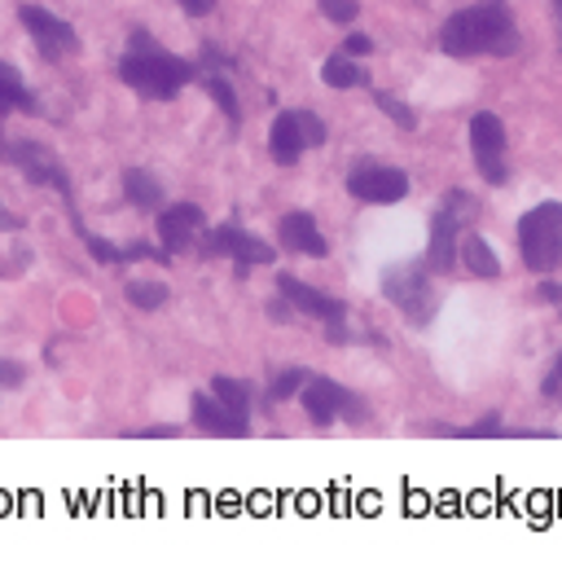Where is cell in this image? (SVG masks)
Wrapping results in <instances>:
<instances>
[{
    "mask_svg": "<svg viewBox=\"0 0 562 567\" xmlns=\"http://www.w3.org/2000/svg\"><path fill=\"white\" fill-rule=\"evenodd\" d=\"M439 49L448 58H475V53H514L519 49V35H514V18L501 0L492 4H475V9H461L444 22L439 31Z\"/></svg>",
    "mask_w": 562,
    "mask_h": 567,
    "instance_id": "1",
    "label": "cell"
},
{
    "mask_svg": "<svg viewBox=\"0 0 562 567\" xmlns=\"http://www.w3.org/2000/svg\"><path fill=\"white\" fill-rule=\"evenodd\" d=\"M119 75H124V84L137 89L140 97L167 102V97H176L194 80V66L180 62V58H167L163 49H145V53H128L119 62Z\"/></svg>",
    "mask_w": 562,
    "mask_h": 567,
    "instance_id": "2",
    "label": "cell"
},
{
    "mask_svg": "<svg viewBox=\"0 0 562 567\" xmlns=\"http://www.w3.org/2000/svg\"><path fill=\"white\" fill-rule=\"evenodd\" d=\"M519 256L532 274H554L562 265V203H541L519 220Z\"/></svg>",
    "mask_w": 562,
    "mask_h": 567,
    "instance_id": "3",
    "label": "cell"
},
{
    "mask_svg": "<svg viewBox=\"0 0 562 567\" xmlns=\"http://www.w3.org/2000/svg\"><path fill=\"white\" fill-rule=\"evenodd\" d=\"M383 295L409 317V321H430L435 317V295L426 286V269L422 265H400V269H387L383 278Z\"/></svg>",
    "mask_w": 562,
    "mask_h": 567,
    "instance_id": "4",
    "label": "cell"
},
{
    "mask_svg": "<svg viewBox=\"0 0 562 567\" xmlns=\"http://www.w3.org/2000/svg\"><path fill=\"white\" fill-rule=\"evenodd\" d=\"M347 189L361 203H400L409 194V176L387 163H361V167H352Z\"/></svg>",
    "mask_w": 562,
    "mask_h": 567,
    "instance_id": "5",
    "label": "cell"
},
{
    "mask_svg": "<svg viewBox=\"0 0 562 567\" xmlns=\"http://www.w3.org/2000/svg\"><path fill=\"white\" fill-rule=\"evenodd\" d=\"M470 145H475V158H479V172H483V181H492V185H506V163H501V150H506V124L497 120V115H475L470 120Z\"/></svg>",
    "mask_w": 562,
    "mask_h": 567,
    "instance_id": "6",
    "label": "cell"
},
{
    "mask_svg": "<svg viewBox=\"0 0 562 567\" xmlns=\"http://www.w3.org/2000/svg\"><path fill=\"white\" fill-rule=\"evenodd\" d=\"M18 18H22V27L31 31V40L40 44V53H44V58H62V53H75V49H80V40H75L71 22L53 18L49 9L22 4V9H18Z\"/></svg>",
    "mask_w": 562,
    "mask_h": 567,
    "instance_id": "7",
    "label": "cell"
},
{
    "mask_svg": "<svg viewBox=\"0 0 562 567\" xmlns=\"http://www.w3.org/2000/svg\"><path fill=\"white\" fill-rule=\"evenodd\" d=\"M207 256H233L242 269H251V265H273L278 260V251H273V243H264V238H256V234H242V229H216V234H207Z\"/></svg>",
    "mask_w": 562,
    "mask_h": 567,
    "instance_id": "8",
    "label": "cell"
},
{
    "mask_svg": "<svg viewBox=\"0 0 562 567\" xmlns=\"http://www.w3.org/2000/svg\"><path fill=\"white\" fill-rule=\"evenodd\" d=\"M202 225H207L202 207H194V203H176V207H167V212L158 216V243H163V251H167V256L189 251V243H194V234H198Z\"/></svg>",
    "mask_w": 562,
    "mask_h": 567,
    "instance_id": "9",
    "label": "cell"
},
{
    "mask_svg": "<svg viewBox=\"0 0 562 567\" xmlns=\"http://www.w3.org/2000/svg\"><path fill=\"white\" fill-rule=\"evenodd\" d=\"M299 396H303V410H308V419L316 426H330L343 410H356L352 396H347L334 379H308Z\"/></svg>",
    "mask_w": 562,
    "mask_h": 567,
    "instance_id": "10",
    "label": "cell"
},
{
    "mask_svg": "<svg viewBox=\"0 0 562 567\" xmlns=\"http://www.w3.org/2000/svg\"><path fill=\"white\" fill-rule=\"evenodd\" d=\"M278 238L285 251H299V256H312V260L330 256V243L321 238V229H316V220L308 212H285L278 225Z\"/></svg>",
    "mask_w": 562,
    "mask_h": 567,
    "instance_id": "11",
    "label": "cell"
},
{
    "mask_svg": "<svg viewBox=\"0 0 562 567\" xmlns=\"http://www.w3.org/2000/svg\"><path fill=\"white\" fill-rule=\"evenodd\" d=\"M278 290L290 299V308L294 312H308V317H316V321H343V303L339 299H330V295H321V290H312L308 282H299V278H278Z\"/></svg>",
    "mask_w": 562,
    "mask_h": 567,
    "instance_id": "12",
    "label": "cell"
},
{
    "mask_svg": "<svg viewBox=\"0 0 562 567\" xmlns=\"http://www.w3.org/2000/svg\"><path fill=\"white\" fill-rule=\"evenodd\" d=\"M457 216L452 207H444L435 220H430V251H426V265L435 274H452L457 269Z\"/></svg>",
    "mask_w": 562,
    "mask_h": 567,
    "instance_id": "13",
    "label": "cell"
},
{
    "mask_svg": "<svg viewBox=\"0 0 562 567\" xmlns=\"http://www.w3.org/2000/svg\"><path fill=\"white\" fill-rule=\"evenodd\" d=\"M9 158H13V163H18V167H22V172H27L35 185H53L62 198H71V181L62 176V167H58V163H53V158H49L40 145H27V142L13 145V150H9Z\"/></svg>",
    "mask_w": 562,
    "mask_h": 567,
    "instance_id": "14",
    "label": "cell"
},
{
    "mask_svg": "<svg viewBox=\"0 0 562 567\" xmlns=\"http://www.w3.org/2000/svg\"><path fill=\"white\" fill-rule=\"evenodd\" d=\"M189 414H194V426L198 431H211V435H247L251 423L242 419V414H233L229 405H220L216 396H194V405H189Z\"/></svg>",
    "mask_w": 562,
    "mask_h": 567,
    "instance_id": "15",
    "label": "cell"
},
{
    "mask_svg": "<svg viewBox=\"0 0 562 567\" xmlns=\"http://www.w3.org/2000/svg\"><path fill=\"white\" fill-rule=\"evenodd\" d=\"M303 150H308V142H303V128H299V111L278 115L273 128H269V154L278 158L281 167H290V163H299Z\"/></svg>",
    "mask_w": 562,
    "mask_h": 567,
    "instance_id": "16",
    "label": "cell"
},
{
    "mask_svg": "<svg viewBox=\"0 0 562 567\" xmlns=\"http://www.w3.org/2000/svg\"><path fill=\"white\" fill-rule=\"evenodd\" d=\"M13 111L35 115V97H31V89L22 84L18 66H13V62H0V115H13Z\"/></svg>",
    "mask_w": 562,
    "mask_h": 567,
    "instance_id": "17",
    "label": "cell"
},
{
    "mask_svg": "<svg viewBox=\"0 0 562 567\" xmlns=\"http://www.w3.org/2000/svg\"><path fill=\"white\" fill-rule=\"evenodd\" d=\"M321 80H325L330 89H361L370 75H365V66H356V58H352V53H334V58H325Z\"/></svg>",
    "mask_w": 562,
    "mask_h": 567,
    "instance_id": "18",
    "label": "cell"
},
{
    "mask_svg": "<svg viewBox=\"0 0 562 567\" xmlns=\"http://www.w3.org/2000/svg\"><path fill=\"white\" fill-rule=\"evenodd\" d=\"M461 265H466L475 278H483V282L501 278V260H497V251H492L483 238H466V243H461Z\"/></svg>",
    "mask_w": 562,
    "mask_h": 567,
    "instance_id": "19",
    "label": "cell"
},
{
    "mask_svg": "<svg viewBox=\"0 0 562 567\" xmlns=\"http://www.w3.org/2000/svg\"><path fill=\"white\" fill-rule=\"evenodd\" d=\"M124 194H128L133 207H158L163 203V185L149 172H140V167L124 172Z\"/></svg>",
    "mask_w": 562,
    "mask_h": 567,
    "instance_id": "20",
    "label": "cell"
},
{
    "mask_svg": "<svg viewBox=\"0 0 562 567\" xmlns=\"http://www.w3.org/2000/svg\"><path fill=\"white\" fill-rule=\"evenodd\" d=\"M211 396L220 401V405H229L233 414H251V392H247V383H238V379H229V374H220V379H211Z\"/></svg>",
    "mask_w": 562,
    "mask_h": 567,
    "instance_id": "21",
    "label": "cell"
},
{
    "mask_svg": "<svg viewBox=\"0 0 562 567\" xmlns=\"http://www.w3.org/2000/svg\"><path fill=\"white\" fill-rule=\"evenodd\" d=\"M128 303L140 312H154L167 303V286L163 282H128Z\"/></svg>",
    "mask_w": 562,
    "mask_h": 567,
    "instance_id": "22",
    "label": "cell"
},
{
    "mask_svg": "<svg viewBox=\"0 0 562 567\" xmlns=\"http://www.w3.org/2000/svg\"><path fill=\"white\" fill-rule=\"evenodd\" d=\"M207 93L216 97V106L225 111V120H229V124H238V115H242V111H238V93H233L225 80H216V75L207 80Z\"/></svg>",
    "mask_w": 562,
    "mask_h": 567,
    "instance_id": "23",
    "label": "cell"
},
{
    "mask_svg": "<svg viewBox=\"0 0 562 567\" xmlns=\"http://www.w3.org/2000/svg\"><path fill=\"white\" fill-rule=\"evenodd\" d=\"M303 383H308V374L303 370H285L273 379V388H269V401H290L294 392H303Z\"/></svg>",
    "mask_w": 562,
    "mask_h": 567,
    "instance_id": "24",
    "label": "cell"
},
{
    "mask_svg": "<svg viewBox=\"0 0 562 567\" xmlns=\"http://www.w3.org/2000/svg\"><path fill=\"white\" fill-rule=\"evenodd\" d=\"M378 111H383V115H392L405 133H414V124H418V120H414V111H409L400 97H392V93H378Z\"/></svg>",
    "mask_w": 562,
    "mask_h": 567,
    "instance_id": "25",
    "label": "cell"
},
{
    "mask_svg": "<svg viewBox=\"0 0 562 567\" xmlns=\"http://www.w3.org/2000/svg\"><path fill=\"white\" fill-rule=\"evenodd\" d=\"M316 4L325 9V18H330V22H352V18L361 13V4H356V0H316Z\"/></svg>",
    "mask_w": 562,
    "mask_h": 567,
    "instance_id": "26",
    "label": "cell"
},
{
    "mask_svg": "<svg viewBox=\"0 0 562 567\" xmlns=\"http://www.w3.org/2000/svg\"><path fill=\"white\" fill-rule=\"evenodd\" d=\"M444 435H470V440H483V435H506V426H501V419L492 414V419H483V423L461 426V431H444Z\"/></svg>",
    "mask_w": 562,
    "mask_h": 567,
    "instance_id": "27",
    "label": "cell"
},
{
    "mask_svg": "<svg viewBox=\"0 0 562 567\" xmlns=\"http://www.w3.org/2000/svg\"><path fill=\"white\" fill-rule=\"evenodd\" d=\"M299 128H303V142L308 145H325V124L312 111H299Z\"/></svg>",
    "mask_w": 562,
    "mask_h": 567,
    "instance_id": "28",
    "label": "cell"
},
{
    "mask_svg": "<svg viewBox=\"0 0 562 567\" xmlns=\"http://www.w3.org/2000/svg\"><path fill=\"white\" fill-rule=\"evenodd\" d=\"M27 374H22V365H13V361H0V388H18Z\"/></svg>",
    "mask_w": 562,
    "mask_h": 567,
    "instance_id": "29",
    "label": "cell"
},
{
    "mask_svg": "<svg viewBox=\"0 0 562 567\" xmlns=\"http://www.w3.org/2000/svg\"><path fill=\"white\" fill-rule=\"evenodd\" d=\"M171 435H180L176 426H140L133 431V440H171Z\"/></svg>",
    "mask_w": 562,
    "mask_h": 567,
    "instance_id": "30",
    "label": "cell"
},
{
    "mask_svg": "<svg viewBox=\"0 0 562 567\" xmlns=\"http://www.w3.org/2000/svg\"><path fill=\"white\" fill-rule=\"evenodd\" d=\"M374 44L365 40V35H347V44H343V53H352V58H365Z\"/></svg>",
    "mask_w": 562,
    "mask_h": 567,
    "instance_id": "31",
    "label": "cell"
},
{
    "mask_svg": "<svg viewBox=\"0 0 562 567\" xmlns=\"http://www.w3.org/2000/svg\"><path fill=\"white\" fill-rule=\"evenodd\" d=\"M269 317H273V321H290V299H285V295L269 303Z\"/></svg>",
    "mask_w": 562,
    "mask_h": 567,
    "instance_id": "32",
    "label": "cell"
},
{
    "mask_svg": "<svg viewBox=\"0 0 562 567\" xmlns=\"http://www.w3.org/2000/svg\"><path fill=\"white\" fill-rule=\"evenodd\" d=\"M541 299H545V303H562V286L559 282H541Z\"/></svg>",
    "mask_w": 562,
    "mask_h": 567,
    "instance_id": "33",
    "label": "cell"
},
{
    "mask_svg": "<svg viewBox=\"0 0 562 567\" xmlns=\"http://www.w3.org/2000/svg\"><path fill=\"white\" fill-rule=\"evenodd\" d=\"M180 4H185L189 13H211V4H216V0H180Z\"/></svg>",
    "mask_w": 562,
    "mask_h": 567,
    "instance_id": "34",
    "label": "cell"
},
{
    "mask_svg": "<svg viewBox=\"0 0 562 567\" xmlns=\"http://www.w3.org/2000/svg\"><path fill=\"white\" fill-rule=\"evenodd\" d=\"M554 18H559V44H562V0H554Z\"/></svg>",
    "mask_w": 562,
    "mask_h": 567,
    "instance_id": "35",
    "label": "cell"
},
{
    "mask_svg": "<svg viewBox=\"0 0 562 567\" xmlns=\"http://www.w3.org/2000/svg\"><path fill=\"white\" fill-rule=\"evenodd\" d=\"M559 392H562V388H559Z\"/></svg>",
    "mask_w": 562,
    "mask_h": 567,
    "instance_id": "36",
    "label": "cell"
}]
</instances>
